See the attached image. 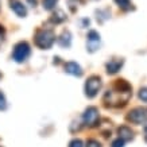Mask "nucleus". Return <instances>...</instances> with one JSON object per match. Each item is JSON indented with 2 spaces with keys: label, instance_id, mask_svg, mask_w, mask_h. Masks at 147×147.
Listing matches in <instances>:
<instances>
[{
  "label": "nucleus",
  "instance_id": "1",
  "mask_svg": "<svg viewBox=\"0 0 147 147\" xmlns=\"http://www.w3.org/2000/svg\"><path fill=\"white\" fill-rule=\"evenodd\" d=\"M55 42V35L51 30H38L35 34V45L39 49H50Z\"/></svg>",
  "mask_w": 147,
  "mask_h": 147
},
{
  "label": "nucleus",
  "instance_id": "2",
  "mask_svg": "<svg viewBox=\"0 0 147 147\" xmlns=\"http://www.w3.org/2000/svg\"><path fill=\"white\" fill-rule=\"evenodd\" d=\"M30 46L27 42H19L18 45L13 47V53H12V58L13 61L16 62H24L27 58L30 57Z\"/></svg>",
  "mask_w": 147,
  "mask_h": 147
},
{
  "label": "nucleus",
  "instance_id": "3",
  "mask_svg": "<svg viewBox=\"0 0 147 147\" xmlns=\"http://www.w3.org/2000/svg\"><path fill=\"white\" fill-rule=\"evenodd\" d=\"M100 88H101V78L97 76H92L88 78L86 84H85V94L89 98H92L97 94Z\"/></svg>",
  "mask_w": 147,
  "mask_h": 147
},
{
  "label": "nucleus",
  "instance_id": "4",
  "mask_svg": "<svg viewBox=\"0 0 147 147\" xmlns=\"http://www.w3.org/2000/svg\"><path fill=\"white\" fill-rule=\"evenodd\" d=\"M82 120L86 125L89 127H94L98 121V109L96 107H89L86 108V111L82 115Z\"/></svg>",
  "mask_w": 147,
  "mask_h": 147
},
{
  "label": "nucleus",
  "instance_id": "5",
  "mask_svg": "<svg viewBox=\"0 0 147 147\" xmlns=\"http://www.w3.org/2000/svg\"><path fill=\"white\" fill-rule=\"evenodd\" d=\"M146 109H143V108H135L132 111L128 113L127 116V119L129 121H132L134 124H140L143 121H146V117H147V113H146Z\"/></svg>",
  "mask_w": 147,
  "mask_h": 147
},
{
  "label": "nucleus",
  "instance_id": "6",
  "mask_svg": "<svg viewBox=\"0 0 147 147\" xmlns=\"http://www.w3.org/2000/svg\"><path fill=\"white\" fill-rule=\"evenodd\" d=\"M9 7H11V9H12L18 16H20V18H24L27 15L26 7H24L19 0H9Z\"/></svg>",
  "mask_w": 147,
  "mask_h": 147
},
{
  "label": "nucleus",
  "instance_id": "7",
  "mask_svg": "<svg viewBox=\"0 0 147 147\" xmlns=\"http://www.w3.org/2000/svg\"><path fill=\"white\" fill-rule=\"evenodd\" d=\"M65 71L71 74V76L76 77H81L82 76V69H81L80 65H77L76 62H67L65 63Z\"/></svg>",
  "mask_w": 147,
  "mask_h": 147
},
{
  "label": "nucleus",
  "instance_id": "8",
  "mask_svg": "<svg viewBox=\"0 0 147 147\" xmlns=\"http://www.w3.org/2000/svg\"><path fill=\"white\" fill-rule=\"evenodd\" d=\"M121 66H123V59H111L107 63V73L108 74H115L120 70Z\"/></svg>",
  "mask_w": 147,
  "mask_h": 147
},
{
  "label": "nucleus",
  "instance_id": "9",
  "mask_svg": "<svg viewBox=\"0 0 147 147\" xmlns=\"http://www.w3.org/2000/svg\"><path fill=\"white\" fill-rule=\"evenodd\" d=\"M117 134H119V138H121L123 140H131V139L134 138V134H132V131L128 128V127H120V128L117 129Z\"/></svg>",
  "mask_w": 147,
  "mask_h": 147
},
{
  "label": "nucleus",
  "instance_id": "10",
  "mask_svg": "<svg viewBox=\"0 0 147 147\" xmlns=\"http://www.w3.org/2000/svg\"><path fill=\"white\" fill-rule=\"evenodd\" d=\"M70 32L69 31H65L62 35L58 38V45L62 46V47H69L70 46V42H71V38H70Z\"/></svg>",
  "mask_w": 147,
  "mask_h": 147
},
{
  "label": "nucleus",
  "instance_id": "11",
  "mask_svg": "<svg viewBox=\"0 0 147 147\" xmlns=\"http://www.w3.org/2000/svg\"><path fill=\"white\" fill-rule=\"evenodd\" d=\"M65 19H66L65 13H63L62 11H57L55 13H53V16L50 18V20L53 23H61V22H63Z\"/></svg>",
  "mask_w": 147,
  "mask_h": 147
},
{
  "label": "nucleus",
  "instance_id": "12",
  "mask_svg": "<svg viewBox=\"0 0 147 147\" xmlns=\"http://www.w3.org/2000/svg\"><path fill=\"white\" fill-rule=\"evenodd\" d=\"M58 0H42V4H43V8L50 11V9H53L57 4Z\"/></svg>",
  "mask_w": 147,
  "mask_h": 147
},
{
  "label": "nucleus",
  "instance_id": "13",
  "mask_svg": "<svg viewBox=\"0 0 147 147\" xmlns=\"http://www.w3.org/2000/svg\"><path fill=\"white\" fill-rule=\"evenodd\" d=\"M115 3L123 9H129L131 8V5H132L129 0H115Z\"/></svg>",
  "mask_w": 147,
  "mask_h": 147
},
{
  "label": "nucleus",
  "instance_id": "14",
  "mask_svg": "<svg viewBox=\"0 0 147 147\" xmlns=\"http://www.w3.org/2000/svg\"><path fill=\"white\" fill-rule=\"evenodd\" d=\"M88 40H89V42H98V40H100V35H98V32L94 31V30L89 31L88 32Z\"/></svg>",
  "mask_w": 147,
  "mask_h": 147
},
{
  "label": "nucleus",
  "instance_id": "15",
  "mask_svg": "<svg viewBox=\"0 0 147 147\" xmlns=\"http://www.w3.org/2000/svg\"><path fill=\"white\" fill-rule=\"evenodd\" d=\"M5 108H7V101H5L4 94L0 92V111H5Z\"/></svg>",
  "mask_w": 147,
  "mask_h": 147
},
{
  "label": "nucleus",
  "instance_id": "16",
  "mask_svg": "<svg viewBox=\"0 0 147 147\" xmlns=\"http://www.w3.org/2000/svg\"><path fill=\"white\" fill-rule=\"evenodd\" d=\"M139 98L143 100L144 102H147V88H142L139 90Z\"/></svg>",
  "mask_w": 147,
  "mask_h": 147
},
{
  "label": "nucleus",
  "instance_id": "17",
  "mask_svg": "<svg viewBox=\"0 0 147 147\" xmlns=\"http://www.w3.org/2000/svg\"><path fill=\"white\" fill-rule=\"evenodd\" d=\"M124 142H125V140H123L121 138L116 139V140H113V142H112V147H124Z\"/></svg>",
  "mask_w": 147,
  "mask_h": 147
},
{
  "label": "nucleus",
  "instance_id": "18",
  "mask_svg": "<svg viewBox=\"0 0 147 147\" xmlns=\"http://www.w3.org/2000/svg\"><path fill=\"white\" fill-rule=\"evenodd\" d=\"M86 147H101V144H100L97 140H94V139H89V140L86 142Z\"/></svg>",
  "mask_w": 147,
  "mask_h": 147
},
{
  "label": "nucleus",
  "instance_id": "19",
  "mask_svg": "<svg viewBox=\"0 0 147 147\" xmlns=\"http://www.w3.org/2000/svg\"><path fill=\"white\" fill-rule=\"evenodd\" d=\"M69 147H82V142L80 139H74V140H71L69 143Z\"/></svg>",
  "mask_w": 147,
  "mask_h": 147
},
{
  "label": "nucleus",
  "instance_id": "20",
  "mask_svg": "<svg viewBox=\"0 0 147 147\" xmlns=\"http://www.w3.org/2000/svg\"><path fill=\"white\" fill-rule=\"evenodd\" d=\"M144 139H146V142H147V120L144 123Z\"/></svg>",
  "mask_w": 147,
  "mask_h": 147
},
{
  "label": "nucleus",
  "instance_id": "21",
  "mask_svg": "<svg viewBox=\"0 0 147 147\" xmlns=\"http://www.w3.org/2000/svg\"><path fill=\"white\" fill-rule=\"evenodd\" d=\"M3 34H4V30L0 27V43H1V40H3Z\"/></svg>",
  "mask_w": 147,
  "mask_h": 147
},
{
  "label": "nucleus",
  "instance_id": "22",
  "mask_svg": "<svg viewBox=\"0 0 147 147\" xmlns=\"http://www.w3.org/2000/svg\"><path fill=\"white\" fill-rule=\"evenodd\" d=\"M0 78H1V73H0Z\"/></svg>",
  "mask_w": 147,
  "mask_h": 147
}]
</instances>
